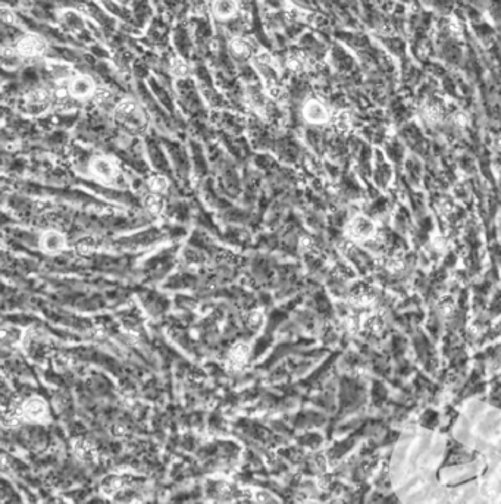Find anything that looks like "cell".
<instances>
[{"label": "cell", "instance_id": "1", "mask_svg": "<svg viewBox=\"0 0 501 504\" xmlns=\"http://www.w3.org/2000/svg\"><path fill=\"white\" fill-rule=\"evenodd\" d=\"M115 118L130 131H142L146 125L144 113L134 100H121L115 106Z\"/></svg>", "mask_w": 501, "mask_h": 504}, {"label": "cell", "instance_id": "2", "mask_svg": "<svg viewBox=\"0 0 501 504\" xmlns=\"http://www.w3.org/2000/svg\"><path fill=\"white\" fill-rule=\"evenodd\" d=\"M302 116L312 127H327L332 118V109L322 99L309 97L302 108Z\"/></svg>", "mask_w": 501, "mask_h": 504}, {"label": "cell", "instance_id": "3", "mask_svg": "<svg viewBox=\"0 0 501 504\" xmlns=\"http://www.w3.org/2000/svg\"><path fill=\"white\" fill-rule=\"evenodd\" d=\"M394 176V168L388 157L382 152L381 147H375L373 164H372L371 178L378 188H387L391 184Z\"/></svg>", "mask_w": 501, "mask_h": 504}, {"label": "cell", "instance_id": "4", "mask_svg": "<svg viewBox=\"0 0 501 504\" xmlns=\"http://www.w3.org/2000/svg\"><path fill=\"white\" fill-rule=\"evenodd\" d=\"M347 234H349L350 240L365 244V243L373 240L378 235V228H376V225L372 220L371 216L357 215L349 222Z\"/></svg>", "mask_w": 501, "mask_h": 504}, {"label": "cell", "instance_id": "5", "mask_svg": "<svg viewBox=\"0 0 501 504\" xmlns=\"http://www.w3.org/2000/svg\"><path fill=\"white\" fill-rule=\"evenodd\" d=\"M69 94L71 97L76 102L79 100H87L93 97L96 91V83L94 79L88 75H74L68 83Z\"/></svg>", "mask_w": 501, "mask_h": 504}, {"label": "cell", "instance_id": "6", "mask_svg": "<svg viewBox=\"0 0 501 504\" xmlns=\"http://www.w3.org/2000/svg\"><path fill=\"white\" fill-rule=\"evenodd\" d=\"M382 152L388 157V160L395 166H403L404 160L407 157V147L404 143L398 138V135H390L385 143L381 146Z\"/></svg>", "mask_w": 501, "mask_h": 504}, {"label": "cell", "instance_id": "7", "mask_svg": "<svg viewBox=\"0 0 501 504\" xmlns=\"http://www.w3.org/2000/svg\"><path fill=\"white\" fill-rule=\"evenodd\" d=\"M16 52H18L19 57L35 59V57H40V56L44 55L46 44L37 35H25L16 44Z\"/></svg>", "mask_w": 501, "mask_h": 504}, {"label": "cell", "instance_id": "8", "mask_svg": "<svg viewBox=\"0 0 501 504\" xmlns=\"http://www.w3.org/2000/svg\"><path fill=\"white\" fill-rule=\"evenodd\" d=\"M90 169L93 172V175H96L98 179L103 181H112L113 178H116L118 175V168L116 165L113 164V160H110L109 157L106 156H97L91 160L90 164Z\"/></svg>", "mask_w": 501, "mask_h": 504}, {"label": "cell", "instance_id": "9", "mask_svg": "<svg viewBox=\"0 0 501 504\" xmlns=\"http://www.w3.org/2000/svg\"><path fill=\"white\" fill-rule=\"evenodd\" d=\"M404 168V176L407 179L409 184H419L420 179L424 178V174H425V169H424V164H422V159L419 156H416L413 153L407 154L406 160L403 164Z\"/></svg>", "mask_w": 501, "mask_h": 504}, {"label": "cell", "instance_id": "10", "mask_svg": "<svg viewBox=\"0 0 501 504\" xmlns=\"http://www.w3.org/2000/svg\"><path fill=\"white\" fill-rule=\"evenodd\" d=\"M42 247L49 253L61 252L65 247V238L56 231H47L42 237Z\"/></svg>", "mask_w": 501, "mask_h": 504}, {"label": "cell", "instance_id": "11", "mask_svg": "<svg viewBox=\"0 0 501 504\" xmlns=\"http://www.w3.org/2000/svg\"><path fill=\"white\" fill-rule=\"evenodd\" d=\"M213 9H215V13H216L218 18H221V19H228V18L235 15L237 5H235L234 0H216Z\"/></svg>", "mask_w": 501, "mask_h": 504}, {"label": "cell", "instance_id": "12", "mask_svg": "<svg viewBox=\"0 0 501 504\" xmlns=\"http://www.w3.org/2000/svg\"><path fill=\"white\" fill-rule=\"evenodd\" d=\"M394 222H395V228L400 232H406L412 228V216L406 206H400L397 209V212L394 215Z\"/></svg>", "mask_w": 501, "mask_h": 504}, {"label": "cell", "instance_id": "13", "mask_svg": "<svg viewBox=\"0 0 501 504\" xmlns=\"http://www.w3.org/2000/svg\"><path fill=\"white\" fill-rule=\"evenodd\" d=\"M24 413L31 419H40L46 413V406L38 398H31L24 406Z\"/></svg>", "mask_w": 501, "mask_h": 504}, {"label": "cell", "instance_id": "14", "mask_svg": "<svg viewBox=\"0 0 501 504\" xmlns=\"http://www.w3.org/2000/svg\"><path fill=\"white\" fill-rule=\"evenodd\" d=\"M144 206L152 213H159L162 209V200L157 196V193H152L144 197Z\"/></svg>", "mask_w": 501, "mask_h": 504}, {"label": "cell", "instance_id": "15", "mask_svg": "<svg viewBox=\"0 0 501 504\" xmlns=\"http://www.w3.org/2000/svg\"><path fill=\"white\" fill-rule=\"evenodd\" d=\"M229 47H231V52L235 56H246L249 53V46L243 38H234L229 44Z\"/></svg>", "mask_w": 501, "mask_h": 504}, {"label": "cell", "instance_id": "16", "mask_svg": "<svg viewBox=\"0 0 501 504\" xmlns=\"http://www.w3.org/2000/svg\"><path fill=\"white\" fill-rule=\"evenodd\" d=\"M171 71L176 77H186L187 72H188V65L186 64V61H183L179 57H175L174 61L171 62Z\"/></svg>", "mask_w": 501, "mask_h": 504}, {"label": "cell", "instance_id": "17", "mask_svg": "<svg viewBox=\"0 0 501 504\" xmlns=\"http://www.w3.org/2000/svg\"><path fill=\"white\" fill-rule=\"evenodd\" d=\"M150 188L153 190V193H162L166 188V179L164 176H153L150 179Z\"/></svg>", "mask_w": 501, "mask_h": 504}, {"label": "cell", "instance_id": "18", "mask_svg": "<svg viewBox=\"0 0 501 504\" xmlns=\"http://www.w3.org/2000/svg\"><path fill=\"white\" fill-rule=\"evenodd\" d=\"M500 228H501V227H500Z\"/></svg>", "mask_w": 501, "mask_h": 504}]
</instances>
